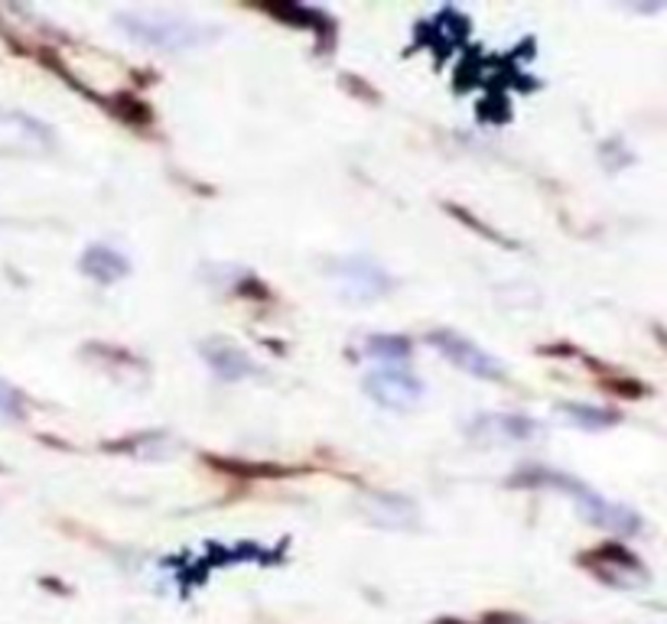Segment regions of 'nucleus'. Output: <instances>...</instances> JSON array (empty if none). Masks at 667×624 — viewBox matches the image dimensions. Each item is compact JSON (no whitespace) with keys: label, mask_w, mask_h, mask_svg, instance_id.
Segmentation results:
<instances>
[{"label":"nucleus","mask_w":667,"mask_h":624,"mask_svg":"<svg viewBox=\"0 0 667 624\" xmlns=\"http://www.w3.org/2000/svg\"><path fill=\"white\" fill-rule=\"evenodd\" d=\"M118 30L133 39L137 46H147V49H156V52H189V49H199V46H209L222 36L219 26H209V23H199L186 13H173V10H147V7H137V10H125L115 16Z\"/></svg>","instance_id":"1"},{"label":"nucleus","mask_w":667,"mask_h":624,"mask_svg":"<svg viewBox=\"0 0 667 624\" xmlns=\"http://www.w3.org/2000/svg\"><path fill=\"white\" fill-rule=\"evenodd\" d=\"M518 485H553V488H560V492H566L570 498L576 501L580 514H583L589 523H596V527H602V530H612V533H619V537H632V533L642 530V517H639L632 507L616 504V501H606L602 495H596L589 485H583V482H576V479H570V475L547 472V469H528V472L518 479Z\"/></svg>","instance_id":"2"},{"label":"nucleus","mask_w":667,"mask_h":624,"mask_svg":"<svg viewBox=\"0 0 667 624\" xmlns=\"http://www.w3.org/2000/svg\"><path fill=\"white\" fill-rule=\"evenodd\" d=\"M336 290L346 303H375L391 290V276L368 257H342L329 267Z\"/></svg>","instance_id":"4"},{"label":"nucleus","mask_w":667,"mask_h":624,"mask_svg":"<svg viewBox=\"0 0 667 624\" xmlns=\"http://www.w3.org/2000/svg\"><path fill=\"white\" fill-rule=\"evenodd\" d=\"M202 358L209 362V368L222 380H242V377L258 375L255 362L235 342H229V339H209L202 345Z\"/></svg>","instance_id":"9"},{"label":"nucleus","mask_w":667,"mask_h":624,"mask_svg":"<svg viewBox=\"0 0 667 624\" xmlns=\"http://www.w3.org/2000/svg\"><path fill=\"white\" fill-rule=\"evenodd\" d=\"M365 393L385 410H413L423 400L426 387L420 377L403 368H378L365 377Z\"/></svg>","instance_id":"6"},{"label":"nucleus","mask_w":667,"mask_h":624,"mask_svg":"<svg viewBox=\"0 0 667 624\" xmlns=\"http://www.w3.org/2000/svg\"><path fill=\"white\" fill-rule=\"evenodd\" d=\"M583 563L609 586H619V589H639L648 582V573L645 566L639 563V556L619 543H609V546H599L596 553L583 556Z\"/></svg>","instance_id":"7"},{"label":"nucleus","mask_w":667,"mask_h":624,"mask_svg":"<svg viewBox=\"0 0 667 624\" xmlns=\"http://www.w3.org/2000/svg\"><path fill=\"white\" fill-rule=\"evenodd\" d=\"M0 420H23V397L7 380H0Z\"/></svg>","instance_id":"14"},{"label":"nucleus","mask_w":667,"mask_h":624,"mask_svg":"<svg viewBox=\"0 0 667 624\" xmlns=\"http://www.w3.org/2000/svg\"><path fill=\"white\" fill-rule=\"evenodd\" d=\"M430 345L433 349H440V355L449 362V365H456L459 372H466V375L479 377V380H505V365L495 358V355H489L485 349H479L472 339H466V335H456V332H433L430 335Z\"/></svg>","instance_id":"5"},{"label":"nucleus","mask_w":667,"mask_h":624,"mask_svg":"<svg viewBox=\"0 0 667 624\" xmlns=\"http://www.w3.org/2000/svg\"><path fill=\"white\" fill-rule=\"evenodd\" d=\"M82 273L92 276L95 283H118L121 276L131 273V260L121 250L108 248V245H92L82 254Z\"/></svg>","instance_id":"10"},{"label":"nucleus","mask_w":667,"mask_h":624,"mask_svg":"<svg viewBox=\"0 0 667 624\" xmlns=\"http://www.w3.org/2000/svg\"><path fill=\"white\" fill-rule=\"evenodd\" d=\"M560 413H563L566 423H573L580 429H606V426L619 423V413L602 410V407H589V403H563Z\"/></svg>","instance_id":"12"},{"label":"nucleus","mask_w":667,"mask_h":624,"mask_svg":"<svg viewBox=\"0 0 667 624\" xmlns=\"http://www.w3.org/2000/svg\"><path fill=\"white\" fill-rule=\"evenodd\" d=\"M362 510L368 514V520L382 523V527H413L417 523V507L400 495H375L362 504Z\"/></svg>","instance_id":"11"},{"label":"nucleus","mask_w":667,"mask_h":624,"mask_svg":"<svg viewBox=\"0 0 667 624\" xmlns=\"http://www.w3.org/2000/svg\"><path fill=\"white\" fill-rule=\"evenodd\" d=\"M537 433V423L528 416H502V413H482L469 423V436L476 443H522Z\"/></svg>","instance_id":"8"},{"label":"nucleus","mask_w":667,"mask_h":624,"mask_svg":"<svg viewBox=\"0 0 667 624\" xmlns=\"http://www.w3.org/2000/svg\"><path fill=\"white\" fill-rule=\"evenodd\" d=\"M52 150H56L52 127L26 111L0 108V156L36 160V156H49Z\"/></svg>","instance_id":"3"},{"label":"nucleus","mask_w":667,"mask_h":624,"mask_svg":"<svg viewBox=\"0 0 667 624\" xmlns=\"http://www.w3.org/2000/svg\"><path fill=\"white\" fill-rule=\"evenodd\" d=\"M365 355L375 358V362H385V368H395L403 365L410 355H413V345L400 335H372L368 345H365Z\"/></svg>","instance_id":"13"}]
</instances>
